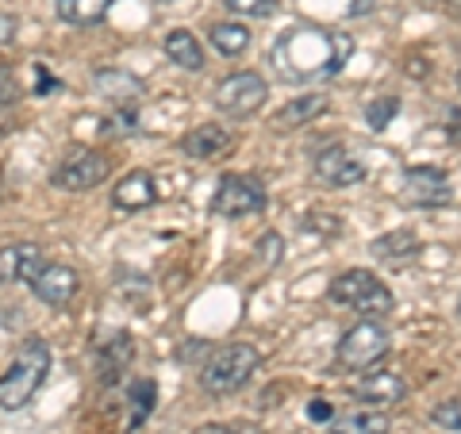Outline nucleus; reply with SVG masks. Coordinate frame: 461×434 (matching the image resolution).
<instances>
[{
  "label": "nucleus",
  "mask_w": 461,
  "mask_h": 434,
  "mask_svg": "<svg viewBox=\"0 0 461 434\" xmlns=\"http://www.w3.org/2000/svg\"><path fill=\"white\" fill-rule=\"evenodd\" d=\"M354 35L346 32H320V27H288L269 47L273 74L288 85H304L320 77H335L350 62Z\"/></svg>",
  "instance_id": "nucleus-1"
},
{
  "label": "nucleus",
  "mask_w": 461,
  "mask_h": 434,
  "mask_svg": "<svg viewBox=\"0 0 461 434\" xmlns=\"http://www.w3.org/2000/svg\"><path fill=\"white\" fill-rule=\"evenodd\" d=\"M50 373V346L47 339H23L16 357H12V366L0 373V408L5 411H20L32 403V396L42 388V381H47Z\"/></svg>",
  "instance_id": "nucleus-2"
},
{
  "label": "nucleus",
  "mask_w": 461,
  "mask_h": 434,
  "mask_svg": "<svg viewBox=\"0 0 461 434\" xmlns=\"http://www.w3.org/2000/svg\"><path fill=\"white\" fill-rule=\"evenodd\" d=\"M258 366H262V354H258L250 342H230L204 361L200 388H204L208 396H230V393H239L242 384H250Z\"/></svg>",
  "instance_id": "nucleus-3"
},
{
  "label": "nucleus",
  "mask_w": 461,
  "mask_h": 434,
  "mask_svg": "<svg viewBox=\"0 0 461 434\" xmlns=\"http://www.w3.org/2000/svg\"><path fill=\"white\" fill-rule=\"evenodd\" d=\"M327 296L342 303V308H354L357 315H366V320H381L396 308V296L393 288H388L381 277H373L369 269H346L339 273L335 281H330Z\"/></svg>",
  "instance_id": "nucleus-4"
},
{
  "label": "nucleus",
  "mask_w": 461,
  "mask_h": 434,
  "mask_svg": "<svg viewBox=\"0 0 461 434\" xmlns=\"http://www.w3.org/2000/svg\"><path fill=\"white\" fill-rule=\"evenodd\" d=\"M388 346H393L388 330L377 320H362L339 339L335 357H339V366H346V369H373L388 354Z\"/></svg>",
  "instance_id": "nucleus-5"
},
{
  "label": "nucleus",
  "mask_w": 461,
  "mask_h": 434,
  "mask_svg": "<svg viewBox=\"0 0 461 434\" xmlns=\"http://www.w3.org/2000/svg\"><path fill=\"white\" fill-rule=\"evenodd\" d=\"M269 96V85L262 74H254V69H242V74H230L215 85V108L230 120H247V115L262 112Z\"/></svg>",
  "instance_id": "nucleus-6"
},
{
  "label": "nucleus",
  "mask_w": 461,
  "mask_h": 434,
  "mask_svg": "<svg viewBox=\"0 0 461 434\" xmlns=\"http://www.w3.org/2000/svg\"><path fill=\"white\" fill-rule=\"evenodd\" d=\"M212 212L223 220H242V215L266 212V189L262 181L247 177V173H227L220 181V189L212 196Z\"/></svg>",
  "instance_id": "nucleus-7"
},
{
  "label": "nucleus",
  "mask_w": 461,
  "mask_h": 434,
  "mask_svg": "<svg viewBox=\"0 0 461 434\" xmlns=\"http://www.w3.org/2000/svg\"><path fill=\"white\" fill-rule=\"evenodd\" d=\"M112 173V158L100 150H74L66 154V162L54 169V189L66 193H89L96 185H104Z\"/></svg>",
  "instance_id": "nucleus-8"
},
{
  "label": "nucleus",
  "mask_w": 461,
  "mask_h": 434,
  "mask_svg": "<svg viewBox=\"0 0 461 434\" xmlns=\"http://www.w3.org/2000/svg\"><path fill=\"white\" fill-rule=\"evenodd\" d=\"M312 173L320 185H327V189H350V185L366 181L362 158H354L346 147H323L312 158Z\"/></svg>",
  "instance_id": "nucleus-9"
},
{
  "label": "nucleus",
  "mask_w": 461,
  "mask_h": 434,
  "mask_svg": "<svg viewBox=\"0 0 461 434\" xmlns=\"http://www.w3.org/2000/svg\"><path fill=\"white\" fill-rule=\"evenodd\" d=\"M403 200L415 208H442L450 200V181L435 166H411L403 173Z\"/></svg>",
  "instance_id": "nucleus-10"
},
{
  "label": "nucleus",
  "mask_w": 461,
  "mask_h": 434,
  "mask_svg": "<svg viewBox=\"0 0 461 434\" xmlns=\"http://www.w3.org/2000/svg\"><path fill=\"white\" fill-rule=\"evenodd\" d=\"M47 258L35 242H8L0 246V285H32Z\"/></svg>",
  "instance_id": "nucleus-11"
},
{
  "label": "nucleus",
  "mask_w": 461,
  "mask_h": 434,
  "mask_svg": "<svg viewBox=\"0 0 461 434\" xmlns=\"http://www.w3.org/2000/svg\"><path fill=\"white\" fill-rule=\"evenodd\" d=\"M77 288H81L77 269H69L62 262H47L39 269V277L32 281V293L42 303H50V308H66V303L77 296Z\"/></svg>",
  "instance_id": "nucleus-12"
},
{
  "label": "nucleus",
  "mask_w": 461,
  "mask_h": 434,
  "mask_svg": "<svg viewBox=\"0 0 461 434\" xmlns=\"http://www.w3.org/2000/svg\"><path fill=\"white\" fill-rule=\"evenodd\" d=\"M181 150L193 162H215V158H223L230 150V131L223 123H200L181 139Z\"/></svg>",
  "instance_id": "nucleus-13"
},
{
  "label": "nucleus",
  "mask_w": 461,
  "mask_h": 434,
  "mask_svg": "<svg viewBox=\"0 0 461 434\" xmlns=\"http://www.w3.org/2000/svg\"><path fill=\"white\" fill-rule=\"evenodd\" d=\"M154 200H158V189H154V177L147 169L127 173V177L112 189V204L120 212H142V208H150Z\"/></svg>",
  "instance_id": "nucleus-14"
},
{
  "label": "nucleus",
  "mask_w": 461,
  "mask_h": 434,
  "mask_svg": "<svg viewBox=\"0 0 461 434\" xmlns=\"http://www.w3.org/2000/svg\"><path fill=\"white\" fill-rule=\"evenodd\" d=\"M357 400H366L369 408H388V403H400L403 396H408V384H403V377H396V373H369L366 381H357Z\"/></svg>",
  "instance_id": "nucleus-15"
},
{
  "label": "nucleus",
  "mask_w": 461,
  "mask_h": 434,
  "mask_svg": "<svg viewBox=\"0 0 461 434\" xmlns=\"http://www.w3.org/2000/svg\"><path fill=\"white\" fill-rule=\"evenodd\" d=\"M131 357H135V342L127 330H115V335L100 346V357H96V369H100V381L104 384H115L123 377V369L131 366Z\"/></svg>",
  "instance_id": "nucleus-16"
},
{
  "label": "nucleus",
  "mask_w": 461,
  "mask_h": 434,
  "mask_svg": "<svg viewBox=\"0 0 461 434\" xmlns=\"http://www.w3.org/2000/svg\"><path fill=\"white\" fill-rule=\"evenodd\" d=\"M327 104H330L327 93H300V96H293V100H288V104L277 112V120H273V123H277L281 131H296V127L312 123L315 115H323Z\"/></svg>",
  "instance_id": "nucleus-17"
},
{
  "label": "nucleus",
  "mask_w": 461,
  "mask_h": 434,
  "mask_svg": "<svg viewBox=\"0 0 461 434\" xmlns=\"http://www.w3.org/2000/svg\"><path fill=\"white\" fill-rule=\"evenodd\" d=\"M166 54H169V62H173V66L189 69V74H200V69L208 66L200 39H196L193 32H185V27H177V32H169V35H166Z\"/></svg>",
  "instance_id": "nucleus-18"
},
{
  "label": "nucleus",
  "mask_w": 461,
  "mask_h": 434,
  "mask_svg": "<svg viewBox=\"0 0 461 434\" xmlns=\"http://www.w3.org/2000/svg\"><path fill=\"white\" fill-rule=\"evenodd\" d=\"M93 85L100 96H108L112 104H131V100L142 93V81L127 69H96L93 74Z\"/></svg>",
  "instance_id": "nucleus-19"
},
{
  "label": "nucleus",
  "mask_w": 461,
  "mask_h": 434,
  "mask_svg": "<svg viewBox=\"0 0 461 434\" xmlns=\"http://www.w3.org/2000/svg\"><path fill=\"white\" fill-rule=\"evenodd\" d=\"M115 0H54L58 20L69 27H96L112 12Z\"/></svg>",
  "instance_id": "nucleus-20"
},
{
  "label": "nucleus",
  "mask_w": 461,
  "mask_h": 434,
  "mask_svg": "<svg viewBox=\"0 0 461 434\" xmlns=\"http://www.w3.org/2000/svg\"><path fill=\"white\" fill-rule=\"evenodd\" d=\"M369 250L377 262H408L420 254V239H415V231H388V235L373 239Z\"/></svg>",
  "instance_id": "nucleus-21"
},
{
  "label": "nucleus",
  "mask_w": 461,
  "mask_h": 434,
  "mask_svg": "<svg viewBox=\"0 0 461 434\" xmlns=\"http://www.w3.org/2000/svg\"><path fill=\"white\" fill-rule=\"evenodd\" d=\"M208 39H212V47L220 54L239 58V54H247V47H250V27L235 23V20H223V23H212Z\"/></svg>",
  "instance_id": "nucleus-22"
},
{
  "label": "nucleus",
  "mask_w": 461,
  "mask_h": 434,
  "mask_svg": "<svg viewBox=\"0 0 461 434\" xmlns=\"http://www.w3.org/2000/svg\"><path fill=\"white\" fill-rule=\"evenodd\" d=\"M330 430H339V434H388V415H381V411H346V415L335 419Z\"/></svg>",
  "instance_id": "nucleus-23"
},
{
  "label": "nucleus",
  "mask_w": 461,
  "mask_h": 434,
  "mask_svg": "<svg viewBox=\"0 0 461 434\" xmlns=\"http://www.w3.org/2000/svg\"><path fill=\"white\" fill-rule=\"evenodd\" d=\"M127 403H131V427H142L150 419L154 403H158V384L150 377L131 381V388H127Z\"/></svg>",
  "instance_id": "nucleus-24"
},
{
  "label": "nucleus",
  "mask_w": 461,
  "mask_h": 434,
  "mask_svg": "<svg viewBox=\"0 0 461 434\" xmlns=\"http://www.w3.org/2000/svg\"><path fill=\"white\" fill-rule=\"evenodd\" d=\"M396 112H400V96H377L366 104V123L373 131H384V127L396 120Z\"/></svg>",
  "instance_id": "nucleus-25"
},
{
  "label": "nucleus",
  "mask_w": 461,
  "mask_h": 434,
  "mask_svg": "<svg viewBox=\"0 0 461 434\" xmlns=\"http://www.w3.org/2000/svg\"><path fill=\"white\" fill-rule=\"evenodd\" d=\"M223 5L235 12V16H247V20H269L277 16L281 0H223Z\"/></svg>",
  "instance_id": "nucleus-26"
},
{
  "label": "nucleus",
  "mask_w": 461,
  "mask_h": 434,
  "mask_svg": "<svg viewBox=\"0 0 461 434\" xmlns=\"http://www.w3.org/2000/svg\"><path fill=\"white\" fill-rule=\"evenodd\" d=\"M135 127H139V112L131 104H120V112H115L112 120H104L100 131H104V135H131Z\"/></svg>",
  "instance_id": "nucleus-27"
},
{
  "label": "nucleus",
  "mask_w": 461,
  "mask_h": 434,
  "mask_svg": "<svg viewBox=\"0 0 461 434\" xmlns=\"http://www.w3.org/2000/svg\"><path fill=\"white\" fill-rule=\"evenodd\" d=\"M281 254H285V239L277 231H266V235L258 239V258H262V266H277Z\"/></svg>",
  "instance_id": "nucleus-28"
},
{
  "label": "nucleus",
  "mask_w": 461,
  "mask_h": 434,
  "mask_svg": "<svg viewBox=\"0 0 461 434\" xmlns=\"http://www.w3.org/2000/svg\"><path fill=\"white\" fill-rule=\"evenodd\" d=\"M430 419H435L438 427H446V430H457V434H461V396H457V400H446V403H438V408L430 411Z\"/></svg>",
  "instance_id": "nucleus-29"
},
{
  "label": "nucleus",
  "mask_w": 461,
  "mask_h": 434,
  "mask_svg": "<svg viewBox=\"0 0 461 434\" xmlns=\"http://www.w3.org/2000/svg\"><path fill=\"white\" fill-rule=\"evenodd\" d=\"M20 100V77L8 62H0V104H16Z\"/></svg>",
  "instance_id": "nucleus-30"
},
{
  "label": "nucleus",
  "mask_w": 461,
  "mask_h": 434,
  "mask_svg": "<svg viewBox=\"0 0 461 434\" xmlns=\"http://www.w3.org/2000/svg\"><path fill=\"white\" fill-rule=\"evenodd\" d=\"M308 419L312 423H327V419H335V408H330L327 400H312L308 403Z\"/></svg>",
  "instance_id": "nucleus-31"
},
{
  "label": "nucleus",
  "mask_w": 461,
  "mask_h": 434,
  "mask_svg": "<svg viewBox=\"0 0 461 434\" xmlns=\"http://www.w3.org/2000/svg\"><path fill=\"white\" fill-rule=\"evenodd\" d=\"M16 39V16H8V12H0V47L5 42Z\"/></svg>",
  "instance_id": "nucleus-32"
},
{
  "label": "nucleus",
  "mask_w": 461,
  "mask_h": 434,
  "mask_svg": "<svg viewBox=\"0 0 461 434\" xmlns=\"http://www.w3.org/2000/svg\"><path fill=\"white\" fill-rule=\"evenodd\" d=\"M223 434H266L258 423H250V419H239V423H227Z\"/></svg>",
  "instance_id": "nucleus-33"
},
{
  "label": "nucleus",
  "mask_w": 461,
  "mask_h": 434,
  "mask_svg": "<svg viewBox=\"0 0 461 434\" xmlns=\"http://www.w3.org/2000/svg\"><path fill=\"white\" fill-rule=\"evenodd\" d=\"M35 74H39V96H47V89H58V81L50 74H42V66L35 69Z\"/></svg>",
  "instance_id": "nucleus-34"
},
{
  "label": "nucleus",
  "mask_w": 461,
  "mask_h": 434,
  "mask_svg": "<svg viewBox=\"0 0 461 434\" xmlns=\"http://www.w3.org/2000/svg\"><path fill=\"white\" fill-rule=\"evenodd\" d=\"M304 227H312V231H330V235L339 231V223H335V220H304Z\"/></svg>",
  "instance_id": "nucleus-35"
},
{
  "label": "nucleus",
  "mask_w": 461,
  "mask_h": 434,
  "mask_svg": "<svg viewBox=\"0 0 461 434\" xmlns=\"http://www.w3.org/2000/svg\"><path fill=\"white\" fill-rule=\"evenodd\" d=\"M373 12V0H350V16H369Z\"/></svg>",
  "instance_id": "nucleus-36"
},
{
  "label": "nucleus",
  "mask_w": 461,
  "mask_h": 434,
  "mask_svg": "<svg viewBox=\"0 0 461 434\" xmlns=\"http://www.w3.org/2000/svg\"><path fill=\"white\" fill-rule=\"evenodd\" d=\"M196 434H223V423H204V427H196Z\"/></svg>",
  "instance_id": "nucleus-37"
},
{
  "label": "nucleus",
  "mask_w": 461,
  "mask_h": 434,
  "mask_svg": "<svg viewBox=\"0 0 461 434\" xmlns=\"http://www.w3.org/2000/svg\"><path fill=\"white\" fill-rule=\"evenodd\" d=\"M435 5H450V0H435Z\"/></svg>",
  "instance_id": "nucleus-38"
},
{
  "label": "nucleus",
  "mask_w": 461,
  "mask_h": 434,
  "mask_svg": "<svg viewBox=\"0 0 461 434\" xmlns=\"http://www.w3.org/2000/svg\"><path fill=\"white\" fill-rule=\"evenodd\" d=\"M457 89H461V74H457Z\"/></svg>",
  "instance_id": "nucleus-39"
},
{
  "label": "nucleus",
  "mask_w": 461,
  "mask_h": 434,
  "mask_svg": "<svg viewBox=\"0 0 461 434\" xmlns=\"http://www.w3.org/2000/svg\"><path fill=\"white\" fill-rule=\"evenodd\" d=\"M457 312H461V300H457Z\"/></svg>",
  "instance_id": "nucleus-40"
},
{
  "label": "nucleus",
  "mask_w": 461,
  "mask_h": 434,
  "mask_svg": "<svg viewBox=\"0 0 461 434\" xmlns=\"http://www.w3.org/2000/svg\"><path fill=\"white\" fill-rule=\"evenodd\" d=\"M327 434H339V430H327Z\"/></svg>",
  "instance_id": "nucleus-41"
}]
</instances>
